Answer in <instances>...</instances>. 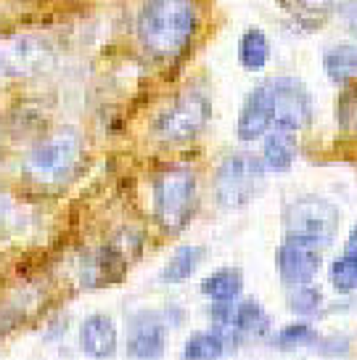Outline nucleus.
<instances>
[{
  "mask_svg": "<svg viewBox=\"0 0 357 360\" xmlns=\"http://www.w3.org/2000/svg\"><path fill=\"white\" fill-rule=\"evenodd\" d=\"M265 162L254 154H231L214 172V199L225 210L246 207L265 188Z\"/></svg>",
  "mask_w": 357,
  "mask_h": 360,
  "instance_id": "obj_5",
  "label": "nucleus"
},
{
  "mask_svg": "<svg viewBox=\"0 0 357 360\" xmlns=\"http://www.w3.org/2000/svg\"><path fill=\"white\" fill-rule=\"evenodd\" d=\"M273 98V127L301 133L313 120V98L297 77L268 79Z\"/></svg>",
  "mask_w": 357,
  "mask_h": 360,
  "instance_id": "obj_8",
  "label": "nucleus"
},
{
  "mask_svg": "<svg viewBox=\"0 0 357 360\" xmlns=\"http://www.w3.org/2000/svg\"><path fill=\"white\" fill-rule=\"evenodd\" d=\"M270 58V43L262 30H246L238 40V61L241 67L249 72H259L265 69Z\"/></svg>",
  "mask_w": 357,
  "mask_h": 360,
  "instance_id": "obj_17",
  "label": "nucleus"
},
{
  "mask_svg": "<svg viewBox=\"0 0 357 360\" xmlns=\"http://www.w3.org/2000/svg\"><path fill=\"white\" fill-rule=\"evenodd\" d=\"M342 214L334 202L323 196H301L283 210V233L286 238L304 241L313 247H331L339 233Z\"/></svg>",
  "mask_w": 357,
  "mask_h": 360,
  "instance_id": "obj_4",
  "label": "nucleus"
},
{
  "mask_svg": "<svg viewBox=\"0 0 357 360\" xmlns=\"http://www.w3.org/2000/svg\"><path fill=\"white\" fill-rule=\"evenodd\" d=\"M167 347V323L162 313H138L130 321L127 355L138 360L162 358Z\"/></svg>",
  "mask_w": 357,
  "mask_h": 360,
  "instance_id": "obj_10",
  "label": "nucleus"
},
{
  "mask_svg": "<svg viewBox=\"0 0 357 360\" xmlns=\"http://www.w3.org/2000/svg\"><path fill=\"white\" fill-rule=\"evenodd\" d=\"M331 283L339 294L357 292V255H342L331 265Z\"/></svg>",
  "mask_w": 357,
  "mask_h": 360,
  "instance_id": "obj_20",
  "label": "nucleus"
},
{
  "mask_svg": "<svg viewBox=\"0 0 357 360\" xmlns=\"http://www.w3.org/2000/svg\"><path fill=\"white\" fill-rule=\"evenodd\" d=\"M196 212V175L188 167H167L154 178V214L167 233H180Z\"/></svg>",
  "mask_w": 357,
  "mask_h": 360,
  "instance_id": "obj_3",
  "label": "nucleus"
},
{
  "mask_svg": "<svg viewBox=\"0 0 357 360\" xmlns=\"http://www.w3.org/2000/svg\"><path fill=\"white\" fill-rule=\"evenodd\" d=\"M270 127H273V98H270V85L262 82L246 96L235 122V135L249 143V141L265 138Z\"/></svg>",
  "mask_w": 357,
  "mask_h": 360,
  "instance_id": "obj_11",
  "label": "nucleus"
},
{
  "mask_svg": "<svg viewBox=\"0 0 357 360\" xmlns=\"http://www.w3.org/2000/svg\"><path fill=\"white\" fill-rule=\"evenodd\" d=\"M313 345H318V331L310 323H291L275 334V347L280 349H299Z\"/></svg>",
  "mask_w": 357,
  "mask_h": 360,
  "instance_id": "obj_21",
  "label": "nucleus"
},
{
  "mask_svg": "<svg viewBox=\"0 0 357 360\" xmlns=\"http://www.w3.org/2000/svg\"><path fill=\"white\" fill-rule=\"evenodd\" d=\"M323 302V294L318 286L310 283H299V286H291V294H289V307L291 313L297 315H313L318 313V307Z\"/></svg>",
  "mask_w": 357,
  "mask_h": 360,
  "instance_id": "obj_22",
  "label": "nucleus"
},
{
  "mask_svg": "<svg viewBox=\"0 0 357 360\" xmlns=\"http://www.w3.org/2000/svg\"><path fill=\"white\" fill-rule=\"evenodd\" d=\"M79 347L90 358H112L117 352V326L109 315H90L79 328Z\"/></svg>",
  "mask_w": 357,
  "mask_h": 360,
  "instance_id": "obj_12",
  "label": "nucleus"
},
{
  "mask_svg": "<svg viewBox=\"0 0 357 360\" xmlns=\"http://www.w3.org/2000/svg\"><path fill=\"white\" fill-rule=\"evenodd\" d=\"M201 257H204V249L201 247H178L175 255L169 257V262L162 268V281L164 283H180L188 281L193 276V270L199 268Z\"/></svg>",
  "mask_w": 357,
  "mask_h": 360,
  "instance_id": "obj_18",
  "label": "nucleus"
},
{
  "mask_svg": "<svg viewBox=\"0 0 357 360\" xmlns=\"http://www.w3.org/2000/svg\"><path fill=\"white\" fill-rule=\"evenodd\" d=\"M344 252H346V255H357V225L349 231V236H346Z\"/></svg>",
  "mask_w": 357,
  "mask_h": 360,
  "instance_id": "obj_26",
  "label": "nucleus"
},
{
  "mask_svg": "<svg viewBox=\"0 0 357 360\" xmlns=\"http://www.w3.org/2000/svg\"><path fill=\"white\" fill-rule=\"evenodd\" d=\"M0 210H3V204H0Z\"/></svg>",
  "mask_w": 357,
  "mask_h": 360,
  "instance_id": "obj_27",
  "label": "nucleus"
},
{
  "mask_svg": "<svg viewBox=\"0 0 357 360\" xmlns=\"http://www.w3.org/2000/svg\"><path fill=\"white\" fill-rule=\"evenodd\" d=\"M199 30L196 0H145L138 11V40L159 61L178 58Z\"/></svg>",
  "mask_w": 357,
  "mask_h": 360,
  "instance_id": "obj_1",
  "label": "nucleus"
},
{
  "mask_svg": "<svg viewBox=\"0 0 357 360\" xmlns=\"http://www.w3.org/2000/svg\"><path fill=\"white\" fill-rule=\"evenodd\" d=\"M344 22L349 27V32L357 37V3H346L344 6Z\"/></svg>",
  "mask_w": 357,
  "mask_h": 360,
  "instance_id": "obj_25",
  "label": "nucleus"
},
{
  "mask_svg": "<svg viewBox=\"0 0 357 360\" xmlns=\"http://www.w3.org/2000/svg\"><path fill=\"white\" fill-rule=\"evenodd\" d=\"M339 124L346 133H357V88L344 90L339 98Z\"/></svg>",
  "mask_w": 357,
  "mask_h": 360,
  "instance_id": "obj_23",
  "label": "nucleus"
},
{
  "mask_svg": "<svg viewBox=\"0 0 357 360\" xmlns=\"http://www.w3.org/2000/svg\"><path fill=\"white\" fill-rule=\"evenodd\" d=\"M301 8H307V11H315V13H328V11H339V8H344L349 0H297Z\"/></svg>",
  "mask_w": 357,
  "mask_h": 360,
  "instance_id": "obj_24",
  "label": "nucleus"
},
{
  "mask_svg": "<svg viewBox=\"0 0 357 360\" xmlns=\"http://www.w3.org/2000/svg\"><path fill=\"white\" fill-rule=\"evenodd\" d=\"M56 51L40 34H16L0 48V72L8 77H34L53 67Z\"/></svg>",
  "mask_w": 357,
  "mask_h": 360,
  "instance_id": "obj_7",
  "label": "nucleus"
},
{
  "mask_svg": "<svg viewBox=\"0 0 357 360\" xmlns=\"http://www.w3.org/2000/svg\"><path fill=\"white\" fill-rule=\"evenodd\" d=\"M209 117H212L209 98L204 93H186L169 106L167 112L159 114L157 122H154V133L167 143L193 141L209 124Z\"/></svg>",
  "mask_w": 357,
  "mask_h": 360,
  "instance_id": "obj_6",
  "label": "nucleus"
},
{
  "mask_svg": "<svg viewBox=\"0 0 357 360\" xmlns=\"http://www.w3.org/2000/svg\"><path fill=\"white\" fill-rule=\"evenodd\" d=\"M297 133L291 130H280V127H273L265 133V148H262V162L265 167L273 169V172H286L291 169V165L297 162Z\"/></svg>",
  "mask_w": 357,
  "mask_h": 360,
  "instance_id": "obj_13",
  "label": "nucleus"
},
{
  "mask_svg": "<svg viewBox=\"0 0 357 360\" xmlns=\"http://www.w3.org/2000/svg\"><path fill=\"white\" fill-rule=\"evenodd\" d=\"M231 326L238 331V337H265L270 328V318L259 302L244 300L241 304H233Z\"/></svg>",
  "mask_w": 357,
  "mask_h": 360,
  "instance_id": "obj_16",
  "label": "nucleus"
},
{
  "mask_svg": "<svg viewBox=\"0 0 357 360\" xmlns=\"http://www.w3.org/2000/svg\"><path fill=\"white\" fill-rule=\"evenodd\" d=\"M228 345H225L223 334L217 328H209V331H196L193 337H188L186 347H183V358L188 360H214L223 358Z\"/></svg>",
  "mask_w": 357,
  "mask_h": 360,
  "instance_id": "obj_19",
  "label": "nucleus"
},
{
  "mask_svg": "<svg viewBox=\"0 0 357 360\" xmlns=\"http://www.w3.org/2000/svg\"><path fill=\"white\" fill-rule=\"evenodd\" d=\"M79 159H82V138L74 130H58V133L43 138L27 154L22 172L32 183L53 186V183H64L74 175Z\"/></svg>",
  "mask_w": 357,
  "mask_h": 360,
  "instance_id": "obj_2",
  "label": "nucleus"
},
{
  "mask_svg": "<svg viewBox=\"0 0 357 360\" xmlns=\"http://www.w3.org/2000/svg\"><path fill=\"white\" fill-rule=\"evenodd\" d=\"M244 289V273L238 268H220L201 281V294L212 302H233Z\"/></svg>",
  "mask_w": 357,
  "mask_h": 360,
  "instance_id": "obj_14",
  "label": "nucleus"
},
{
  "mask_svg": "<svg viewBox=\"0 0 357 360\" xmlns=\"http://www.w3.org/2000/svg\"><path fill=\"white\" fill-rule=\"evenodd\" d=\"M323 69L325 75L344 85L349 79L357 77V45L352 43H342V45H331L323 53Z\"/></svg>",
  "mask_w": 357,
  "mask_h": 360,
  "instance_id": "obj_15",
  "label": "nucleus"
},
{
  "mask_svg": "<svg viewBox=\"0 0 357 360\" xmlns=\"http://www.w3.org/2000/svg\"><path fill=\"white\" fill-rule=\"evenodd\" d=\"M320 265H323L320 247L304 244V241H294V238H286L278 247V255H275V268H278L280 281L286 283V286L310 283L318 276Z\"/></svg>",
  "mask_w": 357,
  "mask_h": 360,
  "instance_id": "obj_9",
  "label": "nucleus"
}]
</instances>
